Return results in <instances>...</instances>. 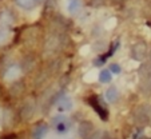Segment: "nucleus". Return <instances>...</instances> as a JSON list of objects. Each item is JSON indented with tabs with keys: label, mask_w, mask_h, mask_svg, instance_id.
I'll return each mask as SVG.
<instances>
[{
	"label": "nucleus",
	"mask_w": 151,
	"mask_h": 139,
	"mask_svg": "<svg viewBox=\"0 0 151 139\" xmlns=\"http://www.w3.org/2000/svg\"><path fill=\"white\" fill-rule=\"evenodd\" d=\"M52 123H54L55 130L60 134L68 131V128L71 127V122H70V119L66 118L64 115H58V117L52 120Z\"/></svg>",
	"instance_id": "f257e3e1"
},
{
	"label": "nucleus",
	"mask_w": 151,
	"mask_h": 139,
	"mask_svg": "<svg viewBox=\"0 0 151 139\" xmlns=\"http://www.w3.org/2000/svg\"><path fill=\"white\" fill-rule=\"evenodd\" d=\"M35 114V100L34 99H27L26 103L22 107L20 111V117L23 120H29Z\"/></svg>",
	"instance_id": "f03ea898"
},
{
	"label": "nucleus",
	"mask_w": 151,
	"mask_h": 139,
	"mask_svg": "<svg viewBox=\"0 0 151 139\" xmlns=\"http://www.w3.org/2000/svg\"><path fill=\"white\" fill-rule=\"evenodd\" d=\"M131 55L135 60H138V62L143 60L146 58V55H147V45H146L143 42L137 43L131 50Z\"/></svg>",
	"instance_id": "7ed1b4c3"
},
{
	"label": "nucleus",
	"mask_w": 151,
	"mask_h": 139,
	"mask_svg": "<svg viewBox=\"0 0 151 139\" xmlns=\"http://www.w3.org/2000/svg\"><path fill=\"white\" fill-rule=\"evenodd\" d=\"M60 45H62V39L59 35H51L46 42V50L48 52H55L60 48Z\"/></svg>",
	"instance_id": "20e7f679"
},
{
	"label": "nucleus",
	"mask_w": 151,
	"mask_h": 139,
	"mask_svg": "<svg viewBox=\"0 0 151 139\" xmlns=\"http://www.w3.org/2000/svg\"><path fill=\"white\" fill-rule=\"evenodd\" d=\"M88 102H90V104H91L92 107L95 108V111H96V112L100 115V118H102L103 120L107 119V111H106V108H103L102 106H100L99 99H98L96 97H91L88 99Z\"/></svg>",
	"instance_id": "39448f33"
},
{
	"label": "nucleus",
	"mask_w": 151,
	"mask_h": 139,
	"mask_svg": "<svg viewBox=\"0 0 151 139\" xmlns=\"http://www.w3.org/2000/svg\"><path fill=\"white\" fill-rule=\"evenodd\" d=\"M35 66H36V59L32 55H28V56H26L22 60V70L24 72H31Z\"/></svg>",
	"instance_id": "423d86ee"
},
{
	"label": "nucleus",
	"mask_w": 151,
	"mask_h": 139,
	"mask_svg": "<svg viewBox=\"0 0 151 139\" xmlns=\"http://www.w3.org/2000/svg\"><path fill=\"white\" fill-rule=\"evenodd\" d=\"M94 133V126L91 122H83L79 126V135L82 138H88L91 134Z\"/></svg>",
	"instance_id": "0eeeda50"
},
{
	"label": "nucleus",
	"mask_w": 151,
	"mask_h": 139,
	"mask_svg": "<svg viewBox=\"0 0 151 139\" xmlns=\"http://www.w3.org/2000/svg\"><path fill=\"white\" fill-rule=\"evenodd\" d=\"M24 83L23 82H14L12 83V86L9 87V94H11V97L14 98H17L20 97V95L24 92Z\"/></svg>",
	"instance_id": "6e6552de"
},
{
	"label": "nucleus",
	"mask_w": 151,
	"mask_h": 139,
	"mask_svg": "<svg viewBox=\"0 0 151 139\" xmlns=\"http://www.w3.org/2000/svg\"><path fill=\"white\" fill-rule=\"evenodd\" d=\"M67 9L71 15L79 14L82 9V0H67Z\"/></svg>",
	"instance_id": "1a4fd4ad"
},
{
	"label": "nucleus",
	"mask_w": 151,
	"mask_h": 139,
	"mask_svg": "<svg viewBox=\"0 0 151 139\" xmlns=\"http://www.w3.org/2000/svg\"><path fill=\"white\" fill-rule=\"evenodd\" d=\"M118 97H119V92H118V90L115 87H111L106 91V99H107V102H110V103L116 102Z\"/></svg>",
	"instance_id": "9d476101"
},
{
	"label": "nucleus",
	"mask_w": 151,
	"mask_h": 139,
	"mask_svg": "<svg viewBox=\"0 0 151 139\" xmlns=\"http://www.w3.org/2000/svg\"><path fill=\"white\" fill-rule=\"evenodd\" d=\"M46 134H47V126L46 125L37 126V127L34 130V135H32V138L34 139H43L44 136H46Z\"/></svg>",
	"instance_id": "9b49d317"
},
{
	"label": "nucleus",
	"mask_w": 151,
	"mask_h": 139,
	"mask_svg": "<svg viewBox=\"0 0 151 139\" xmlns=\"http://www.w3.org/2000/svg\"><path fill=\"white\" fill-rule=\"evenodd\" d=\"M16 4L23 9H32L36 6V0H15Z\"/></svg>",
	"instance_id": "f8f14e48"
},
{
	"label": "nucleus",
	"mask_w": 151,
	"mask_h": 139,
	"mask_svg": "<svg viewBox=\"0 0 151 139\" xmlns=\"http://www.w3.org/2000/svg\"><path fill=\"white\" fill-rule=\"evenodd\" d=\"M58 107H59L60 111H68V110H71V108H72V100L70 99V98H63V99L59 102Z\"/></svg>",
	"instance_id": "ddd939ff"
},
{
	"label": "nucleus",
	"mask_w": 151,
	"mask_h": 139,
	"mask_svg": "<svg viewBox=\"0 0 151 139\" xmlns=\"http://www.w3.org/2000/svg\"><path fill=\"white\" fill-rule=\"evenodd\" d=\"M0 20L3 23H7V24H11V23H14V15L9 11H3L0 14Z\"/></svg>",
	"instance_id": "4468645a"
},
{
	"label": "nucleus",
	"mask_w": 151,
	"mask_h": 139,
	"mask_svg": "<svg viewBox=\"0 0 151 139\" xmlns=\"http://www.w3.org/2000/svg\"><path fill=\"white\" fill-rule=\"evenodd\" d=\"M19 74H20V71H19V67H17V66H12V67H9L8 70L6 71V76L9 78V79L16 78Z\"/></svg>",
	"instance_id": "2eb2a0df"
},
{
	"label": "nucleus",
	"mask_w": 151,
	"mask_h": 139,
	"mask_svg": "<svg viewBox=\"0 0 151 139\" xmlns=\"http://www.w3.org/2000/svg\"><path fill=\"white\" fill-rule=\"evenodd\" d=\"M99 80L102 83H109L111 80V72H110V70H103L99 75Z\"/></svg>",
	"instance_id": "dca6fc26"
},
{
	"label": "nucleus",
	"mask_w": 151,
	"mask_h": 139,
	"mask_svg": "<svg viewBox=\"0 0 151 139\" xmlns=\"http://www.w3.org/2000/svg\"><path fill=\"white\" fill-rule=\"evenodd\" d=\"M7 40H8V31H6V30H0V45L4 44Z\"/></svg>",
	"instance_id": "f3484780"
},
{
	"label": "nucleus",
	"mask_w": 151,
	"mask_h": 139,
	"mask_svg": "<svg viewBox=\"0 0 151 139\" xmlns=\"http://www.w3.org/2000/svg\"><path fill=\"white\" fill-rule=\"evenodd\" d=\"M87 139H103V135L100 131H98V133H92Z\"/></svg>",
	"instance_id": "a211bd4d"
},
{
	"label": "nucleus",
	"mask_w": 151,
	"mask_h": 139,
	"mask_svg": "<svg viewBox=\"0 0 151 139\" xmlns=\"http://www.w3.org/2000/svg\"><path fill=\"white\" fill-rule=\"evenodd\" d=\"M110 71L114 72V74H119V72H120V67L118 64H111V66H110Z\"/></svg>",
	"instance_id": "6ab92c4d"
},
{
	"label": "nucleus",
	"mask_w": 151,
	"mask_h": 139,
	"mask_svg": "<svg viewBox=\"0 0 151 139\" xmlns=\"http://www.w3.org/2000/svg\"><path fill=\"white\" fill-rule=\"evenodd\" d=\"M92 3H94L95 6H99V4L103 3V0H92Z\"/></svg>",
	"instance_id": "aec40b11"
},
{
	"label": "nucleus",
	"mask_w": 151,
	"mask_h": 139,
	"mask_svg": "<svg viewBox=\"0 0 151 139\" xmlns=\"http://www.w3.org/2000/svg\"><path fill=\"white\" fill-rule=\"evenodd\" d=\"M114 1H116V3H122V1H126V0H114Z\"/></svg>",
	"instance_id": "412c9836"
},
{
	"label": "nucleus",
	"mask_w": 151,
	"mask_h": 139,
	"mask_svg": "<svg viewBox=\"0 0 151 139\" xmlns=\"http://www.w3.org/2000/svg\"><path fill=\"white\" fill-rule=\"evenodd\" d=\"M1 95H3V91H1V87H0V98H1Z\"/></svg>",
	"instance_id": "4be33fe9"
},
{
	"label": "nucleus",
	"mask_w": 151,
	"mask_h": 139,
	"mask_svg": "<svg viewBox=\"0 0 151 139\" xmlns=\"http://www.w3.org/2000/svg\"><path fill=\"white\" fill-rule=\"evenodd\" d=\"M42 1H44V0H36V3H42Z\"/></svg>",
	"instance_id": "5701e85b"
},
{
	"label": "nucleus",
	"mask_w": 151,
	"mask_h": 139,
	"mask_svg": "<svg viewBox=\"0 0 151 139\" xmlns=\"http://www.w3.org/2000/svg\"><path fill=\"white\" fill-rule=\"evenodd\" d=\"M150 56H151V54H150Z\"/></svg>",
	"instance_id": "b1692460"
}]
</instances>
